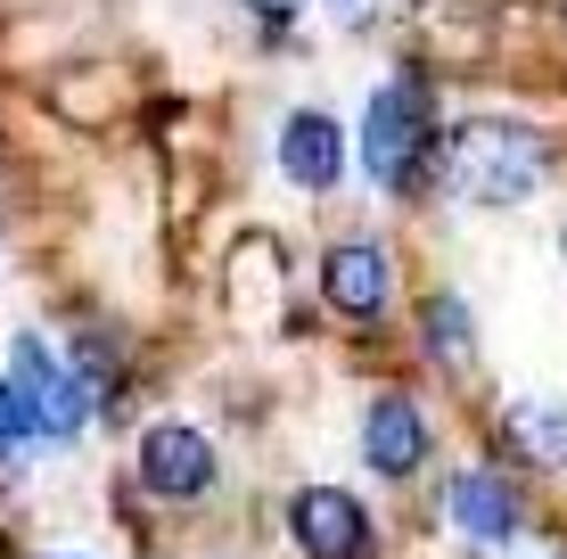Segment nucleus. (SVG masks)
Listing matches in <instances>:
<instances>
[{
  "label": "nucleus",
  "instance_id": "nucleus-10",
  "mask_svg": "<svg viewBox=\"0 0 567 559\" xmlns=\"http://www.w3.org/2000/svg\"><path fill=\"white\" fill-rule=\"evenodd\" d=\"M502 428H511V445H518L526 460H543V469H559V460H567V403H551V395L511 403V412H502Z\"/></svg>",
  "mask_w": 567,
  "mask_h": 559
},
{
  "label": "nucleus",
  "instance_id": "nucleus-14",
  "mask_svg": "<svg viewBox=\"0 0 567 559\" xmlns=\"http://www.w3.org/2000/svg\"><path fill=\"white\" fill-rule=\"evenodd\" d=\"M559 247H567V230H559Z\"/></svg>",
  "mask_w": 567,
  "mask_h": 559
},
{
  "label": "nucleus",
  "instance_id": "nucleus-8",
  "mask_svg": "<svg viewBox=\"0 0 567 559\" xmlns=\"http://www.w3.org/2000/svg\"><path fill=\"white\" fill-rule=\"evenodd\" d=\"M280 173L297 189H338V173H346V132H338V115H321V107H297L280 124Z\"/></svg>",
  "mask_w": 567,
  "mask_h": 559
},
{
  "label": "nucleus",
  "instance_id": "nucleus-12",
  "mask_svg": "<svg viewBox=\"0 0 567 559\" xmlns=\"http://www.w3.org/2000/svg\"><path fill=\"white\" fill-rule=\"evenodd\" d=\"M25 436H33V428H25V412H17V395L0 387V453H9V445H25Z\"/></svg>",
  "mask_w": 567,
  "mask_h": 559
},
{
  "label": "nucleus",
  "instance_id": "nucleus-9",
  "mask_svg": "<svg viewBox=\"0 0 567 559\" xmlns=\"http://www.w3.org/2000/svg\"><path fill=\"white\" fill-rule=\"evenodd\" d=\"M444 510H453V527L468 544H511L518 535V494L502 486L494 469H461L453 486H444Z\"/></svg>",
  "mask_w": 567,
  "mask_h": 559
},
{
  "label": "nucleus",
  "instance_id": "nucleus-2",
  "mask_svg": "<svg viewBox=\"0 0 567 559\" xmlns=\"http://www.w3.org/2000/svg\"><path fill=\"white\" fill-rule=\"evenodd\" d=\"M427 148H436V124H427V91L412 83V74H395V83H379V100H370L362 115V165L370 182L386 189H412Z\"/></svg>",
  "mask_w": 567,
  "mask_h": 559
},
{
  "label": "nucleus",
  "instance_id": "nucleus-6",
  "mask_svg": "<svg viewBox=\"0 0 567 559\" xmlns=\"http://www.w3.org/2000/svg\"><path fill=\"white\" fill-rule=\"evenodd\" d=\"M141 486L165 494V503H198L214 486V445L189 428V420H156L141 436Z\"/></svg>",
  "mask_w": 567,
  "mask_h": 559
},
{
  "label": "nucleus",
  "instance_id": "nucleus-1",
  "mask_svg": "<svg viewBox=\"0 0 567 559\" xmlns=\"http://www.w3.org/2000/svg\"><path fill=\"white\" fill-rule=\"evenodd\" d=\"M551 173V141L511 124V115H468L444 141V189L468 206H526Z\"/></svg>",
  "mask_w": 567,
  "mask_h": 559
},
{
  "label": "nucleus",
  "instance_id": "nucleus-7",
  "mask_svg": "<svg viewBox=\"0 0 567 559\" xmlns=\"http://www.w3.org/2000/svg\"><path fill=\"white\" fill-rule=\"evenodd\" d=\"M362 460L379 477H412L420 460H427V420H420L412 395H379L362 412Z\"/></svg>",
  "mask_w": 567,
  "mask_h": 559
},
{
  "label": "nucleus",
  "instance_id": "nucleus-13",
  "mask_svg": "<svg viewBox=\"0 0 567 559\" xmlns=\"http://www.w3.org/2000/svg\"><path fill=\"white\" fill-rule=\"evenodd\" d=\"M247 9H256V17H264V25H288V17H297V9H305V0H247Z\"/></svg>",
  "mask_w": 567,
  "mask_h": 559
},
{
  "label": "nucleus",
  "instance_id": "nucleus-5",
  "mask_svg": "<svg viewBox=\"0 0 567 559\" xmlns=\"http://www.w3.org/2000/svg\"><path fill=\"white\" fill-rule=\"evenodd\" d=\"M321 297H329V313H346V321H379L386 297H395V263H386V247L379 239H338L321 256Z\"/></svg>",
  "mask_w": 567,
  "mask_h": 559
},
{
  "label": "nucleus",
  "instance_id": "nucleus-11",
  "mask_svg": "<svg viewBox=\"0 0 567 559\" xmlns=\"http://www.w3.org/2000/svg\"><path fill=\"white\" fill-rule=\"evenodd\" d=\"M420 330H427V345H436V362H453V371L477 362V338H468V304L461 297H427Z\"/></svg>",
  "mask_w": 567,
  "mask_h": 559
},
{
  "label": "nucleus",
  "instance_id": "nucleus-3",
  "mask_svg": "<svg viewBox=\"0 0 567 559\" xmlns=\"http://www.w3.org/2000/svg\"><path fill=\"white\" fill-rule=\"evenodd\" d=\"M0 387L17 395L25 428L50 436V445H74V436H83V420H91V387L50 354L42 338H17V345H9V379H0Z\"/></svg>",
  "mask_w": 567,
  "mask_h": 559
},
{
  "label": "nucleus",
  "instance_id": "nucleus-4",
  "mask_svg": "<svg viewBox=\"0 0 567 559\" xmlns=\"http://www.w3.org/2000/svg\"><path fill=\"white\" fill-rule=\"evenodd\" d=\"M288 535H297L305 559H362L370 551V510L346 486H305L288 503Z\"/></svg>",
  "mask_w": 567,
  "mask_h": 559
}]
</instances>
